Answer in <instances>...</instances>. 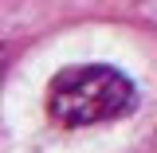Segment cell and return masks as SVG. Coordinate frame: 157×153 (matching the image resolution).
Instances as JSON below:
<instances>
[{"label":"cell","mask_w":157,"mask_h":153,"mask_svg":"<svg viewBox=\"0 0 157 153\" xmlns=\"http://www.w3.org/2000/svg\"><path fill=\"white\" fill-rule=\"evenodd\" d=\"M51 122L78 130V126H102V122H118L137 106V86L122 75L118 67L106 63H78V67H63L51 82H47V98H43Z\"/></svg>","instance_id":"6da1fadb"}]
</instances>
